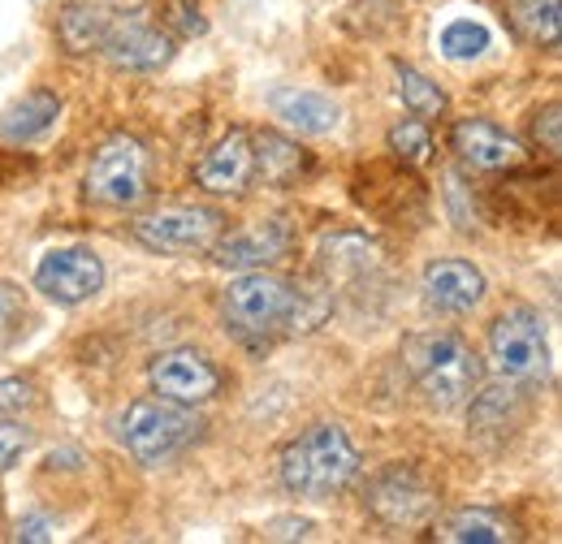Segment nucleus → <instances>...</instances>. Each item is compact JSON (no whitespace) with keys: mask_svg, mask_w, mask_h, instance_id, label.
<instances>
[{"mask_svg":"<svg viewBox=\"0 0 562 544\" xmlns=\"http://www.w3.org/2000/svg\"><path fill=\"white\" fill-rule=\"evenodd\" d=\"M225 220L212 207H165L139 216L131 225L135 242L156 251V256H195V251H212V242L221 238Z\"/></svg>","mask_w":562,"mask_h":544,"instance_id":"nucleus-7","label":"nucleus"},{"mask_svg":"<svg viewBox=\"0 0 562 544\" xmlns=\"http://www.w3.org/2000/svg\"><path fill=\"white\" fill-rule=\"evenodd\" d=\"M61 117V100L53 91H26L22 100H13L0 117V138L4 143H31V138L48 135Z\"/></svg>","mask_w":562,"mask_h":544,"instance_id":"nucleus-21","label":"nucleus"},{"mask_svg":"<svg viewBox=\"0 0 562 544\" xmlns=\"http://www.w3.org/2000/svg\"><path fill=\"white\" fill-rule=\"evenodd\" d=\"M109 57L113 69H131V73H151V69L169 66L173 61V35L160 31L156 22L147 18H113L109 26V39L100 48Z\"/></svg>","mask_w":562,"mask_h":544,"instance_id":"nucleus-11","label":"nucleus"},{"mask_svg":"<svg viewBox=\"0 0 562 544\" xmlns=\"http://www.w3.org/2000/svg\"><path fill=\"white\" fill-rule=\"evenodd\" d=\"M225 329L238 338H278L312 333L334 311V290L325 281H285L278 272L247 269L221 294Z\"/></svg>","mask_w":562,"mask_h":544,"instance_id":"nucleus-1","label":"nucleus"},{"mask_svg":"<svg viewBox=\"0 0 562 544\" xmlns=\"http://www.w3.org/2000/svg\"><path fill=\"white\" fill-rule=\"evenodd\" d=\"M18 541H57V523L48 519V514H26V519H18V532H13Z\"/></svg>","mask_w":562,"mask_h":544,"instance_id":"nucleus-32","label":"nucleus"},{"mask_svg":"<svg viewBox=\"0 0 562 544\" xmlns=\"http://www.w3.org/2000/svg\"><path fill=\"white\" fill-rule=\"evenodd\" d=\"M31 441H35V432H31L26 423H9V419L0 415V472H9V467L31 450Z\"/></svg>","mask_w":562,"mask_h":544,"instance_id":"nucleus-30","label":"nucleus"},{"mask_svg":"<svg viewBox=\"0 0 562 544\" xmlns=\"http://www.w3.org/2000/svg\"><path fill=\"white\" fill-rule=\"evenodd\" d=\"M26 294L13 281H0V345L18 341V333L26 329Z\"/></svg>","mask_w":562,"mask_h":544,"instance_id":"nucleus-28","label":"nucleus"},{"mask_svg":"<svg viewBox=\"0 0 562 544\" xmlns=\"http://www.w3.org/2000/svg\"><path fill=\"white\" fill-rule=\"evenodd\" d=\"M109 26H113V13H109V4L74 0V4H66V9L57 13V39H61V48H66V53H74V57L104 48V39H109Z\"/></svg>","mask_w":562,"mask_h":544,"instance_id":"nucleus-20","label":"nucleus"},{"mask_svg":"<svg viewBox=\"0 0 562 544\" xmlns=\"http://www.w3.org/2000/svg\"><path fill=\"white\" fill-rule=\"evenodd\" d=\"M450 147L468 169H481V173H502V169L524 165L519 138H510L502 126H493L490 117H463L450 131Z\"/></svg>","mask_w":562,"mask_h":544,"instance_id":"nucleus-13","label":"nucleus"},{"mask_svg":"<svg viewBox=\"0 0 562 544\" xmlns=\"http://www.w3.org/2000/svg\"><path fill=\"white\" fill-rule=\"evenodd\" d=\"M251 147H256V173L265 178V186L285 191V186L303 182V178L316 169L312 151H303L294 138L273 135V131H265L260 138H251Z\"/></svg>","mask_w":562,"mask_h":544,"instance_id":"nucleus-19","label":"nucleus"},{"mask_svg":"<svg viewBox=\"0 0 562 544\" xmlns=\"http://www.w3.org/2000/svg\"><path fill=\"white\" fill-rule=\"evenodd\" d=\"M31 381H18V376H9V381H0V415H13V410L31 407Z\"/></svg>","mask_w":562,"mask_h":544,"instance_id":"nucleus-31","label":"nucleus"},{"mask_svg":"<svg viewBox=\"0 0 562 544\" xmlns=\"http://www.w3.org/2000/svg\"><path fill=\"white\" fill-rule=\"evenodd\" d=\"M424 303L441 316H468L485 298V272L468 260H432L424 269Z\"/></svg>","mask_w":562,"mask_h":544,"instance_id":"nucleus-14","label":"nucleus"},{"mask_svg":"<svg viewBox=\"0 0 562 544\" xmlns=\"http://www.w3.org/2000/svg\"><path fill=\"white\" fill-rule=\"evenodd\" d=\"M281 484L294 497H312L325 501L334 492H342L359 476V450L338 423H316L303 437H294L278 458Z\"/></svg>","mask_w":562,"mask_h":544,"instance_id":"nucleus-2","label":"nucleus"},{"mask_svg":"<svg viewBox=\"0 0 562 544\" xmlns=\"http://www.w3.org/2000/svg\"><path fill=\"white\" fill-rule=\"evenodd\" d=\"M212 251H216V264H225V269H265V264H278L290 251V234H285V225L269 220V225H251L238 234H221L212 242Z\"/></svg>","mask_w":562,"mask_h":544,"instance_id":"nucleus-17","label":"nucleus"},{"mask_svg":"<svg viewBox=\"0 0 562 544\" xmlns=\"http://www.w3.org/2000/svg\"><path fill=\"white\" fill-rule=\"evenodd\" d=\"M269 109H273V117H281L299 135H329L342 122V109L329 95L307 91V87H278L269 95Z\"/></svg>","mask_w":562,"mask_h":544,"instance_id":"nucleus-18","label":"nucleus"},{"mask_svg":"<svg viewBox=\"0 0 562 544\" xmlns=\"http://www.w3.org/2000/svg\"><path fill=\"white\" fill-rule=\"evenodd\" d=\"M200 437H204V419L182 403H169V398H139L122 415V441L147 467L178 458Z\"/></svg>","mask_w":562,"mask_h":544,"instance_id":"nucleus-4","label":"nucleus"},{"mask_svg":"<svg viewBox=\"0 0 562 544\" xmlns=\"http://www.w3.org/2000/svg\"><path fill=\"white\" fill-rule=\"evenodd\" d=\"M147 381H151L156 398H169L182 407H200V403L216 398V389H221V372L212 367V359L191 345L160 350L147 367Z\"/></svg>","mask_w":562,"mask_h":544,"instance_id":"nucleus-10","label":"nucleus"},{"mask_svg":"<svg viewBox=\"0 0 562 544\" xmlns=\"http://www.w3.org/2000/svg\"><path fill=\"white\" fill-rule=\"evenodd\" d=\"M437 44H441V57H450V61H476L490 48V31L472 18H454V22L441 26Z\"/></svg>","mask_w":562,"mask_h":544,"instance_id":"nucleus-26","label":"nucleus"},{"mask_svg":"<svg viewBox=\"0 0 562 544\" xmlns=\"http://www.w3.org/2000/svg\"><path fill=\"white\" fill-rule=\"evenodd\" d=\"M35 290L61 307L91 303L104 290V264L91 247H57L35 264Z\"/></svg>","mask_w":562,"mask_h":544,"instance_id":"nucleus-9","label":"nucleus"},{"mask_svg":"<svg viewBox=\"0 0 562 544\" xmlns=\"http://www.w3.org/2000/svg\"><path fill=\"white\" fill-rule=\"evenodd\" d=\"M390 151H394V160H403V165H428V160H432L428 122H424V117L398 122V126L390 131Z\"/></svg>","mask_w":562,"mask_h":544,"instance_id":"nucleus-27","label":"nucleus"},{"mask_svg":"<svg viewBox=\"0 0 562 544\" xmlns=\"http://www.w3.org/2000/svg\"><path fill=\"white\" fill-rule=\"evenodd\" d=\"M532 143L546 151V156H559L562 151V109L559 100H550L537 117H532Z\"/></svg>","mask_w":562,"mask_h":544,"instance_id":"nucleus-29","label":"nucleus"},{"mask_svg":"<svg viewBox=\"0 0 562 544\" xmlns=\"http://www.w3.org/2000/svg\"><path fill=\"white\" fill-rule=\"evenodd\" d=\"M265 536H269V541H307V536H312V523H307V519H273V523L265 528Z\"/></svg>","mask_w":562,"mask_h":544,"instance_id":"nucleus-33","label":"nucleus"},{"mask_svg":"<svg viewBox=\"0 0 562 544\" xmlns=\"http://www.w3.org/2000/svg\"><path fill=\"white\" fill-rule=\"evenodd\" d=\"M355 200L368 207L372 216L390 220V225H403L407 216H420L424 212V191L420 182L403 169H390V165H368L359 169L355 178Z\"/></svg>","mask_w":562,"mask_h":544,"instance_id":"nucleus-12","label":"nucleus"},{"mask_svg":"<svg viewBox=\"0 0 562 544\" xmlns=\"http://www.w3.org/2000/svg\"><path fill=\"white\" fill-rule=\"evenodd\" d=\"M403 367L412 372V385L420 389L424 403L437 410H459L481 389V363H476L472 345L446 329L407 341Z\"/></svg>","mask_w":562,"mask_h":544,"instance_id":"nucleus-3","label":"nucleus"},{"mask_svg":"<svg viewBox=\"0 0 562 544\" xmlns=\"http://www.w3.org/2000/svg\"><path fill=\"white\" fill-rule=\"evenodd\" d=\"M251 178H256V147L247 131H229L195 169V182L209 195H243Z\"/></svg>","mask_w":562,"mask_h":544,"instance_id":"nucleus-15","label":"nucleus"},{"mask_svg":"<svg viewBox=\"0 0 562 544\" xmlns=\"http://www.w3.org/2000/svg\"><path fill=\"white\" fill-rule=\"evenodd\" d=\"M502 9H506V26L515 31L519 44L559 48V35H562L559 0H502Z\"/></svg>","mask_w":562,"mask_h":544,"instance_id":"nucleus-22","label":"nucleus"},{"mask_svg":"<svg viewBox=\"0 0 562 544\" xmlns=\"http://www.w3.org/2000/svg\"><path fill=\"white\" fill-rule=\"evenodd\" d=\"M151 182V156L139 138H104L87 165V200L100 207H135Z\"/></svg>","mask_w":562,"mask_h":544,"instance_id":"nucleus-6","label":"nucleus"},{"mask_svg":"<svg viewBox=\"0 0 562 544\" xmlns=\"http://www.w3.org/2000/svg\"><path fill=\"white\" fill-rule=\"evenodd\" d=\"M528 385L519 381H497L490 389H476L472 394V437L481 441H502L506 432H515L528 415Z\"/></svg>","mask_w":562,"mask_h":544,"instance_id":"nucleus-16","label":"nucleus"},{"mask_svg":"<svg viewBox=\"0 0 562 544\" xmlns=\"http://www.w3.org/2000/svg\"><path fill=\"white\" fill-rule=\"evenodd\" d=\"M490 359L497 376L519 385H541L550 376L546 320L528 303H510L506 311H497V320L490 325Z\"/></svg>","mask_w":562,"mask_h":544,"instance_id":"nucleus-5","label":"nucleus"},{"mask_svg":"<svg viewBox=\"0 0 562 544\" xmlns=\"http://www.w3.org/2000/svg\"><path fill=\"white\" fill-rule=\"evenodd\" d=\"M363 506L385 528H420L424 519L437 510V492L412 463H394V467H385V472L368 479Z\"/></svg>","mask_w":562,"mask_h":544,"instance_id":"nucleus-8","label":"nucleus"},{"mask_svg":"<svg viewBox=\"0 0 562 544\" xmlns=\"http://www.w3.org/2000/svg\"><path fill=\"white\" fill-rule=\"evenodd\" d=\"M342 26L359 39H390L403 26V0H355Z\"/></svg>","mask_w":562,"mask_h":544,"instance_id":"nucleus-24","label":"nucleus"},{"mask_svg":"<svg viewBox=\"0 0 562 544\" xmlns=\"http://www.w3.org/2000/svg\"><path fill=\"white\" fill-rule=\"evenodd\" d=\"M437 541L506 544V541H515V528H510L502 514H490V510H459V514H450V519L437 523Z\"/></svg>","mask_w":562,"mask_h":544,"instance_id":"nucleus-23","label":"nucleus"},{"mask_svg":"<svg viewBox=\"0 0 562 544\" xmlns=\"http://www.w3.org/2000/svg\"><path fill=\"white\" fill-rule=\"evenodd\" d=\"M394 78H398V95H403V104L416 113V117H441L446 113V91L420 73L416 66H403V61H394Z\"/></svg>","mask_w":562,"mask_h":544,"instance_id":"nucleus-25","label":"nucleus"}]
</instances>
